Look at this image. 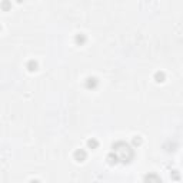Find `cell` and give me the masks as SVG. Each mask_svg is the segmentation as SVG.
Here are the masks:
<instances>
[{"mask_svg": "<svg viewBox=\"0 0 183 183\" xmlns=\"http://www.w3.org/2000/svg\"><path fill=\"white\" fill-rule=\"evenodd\" d=\"M26 67H27L29 72H36V70L39 69V63H37L36 60H29L27 64H26Z\"/></svg>", "mask_w": 183, "mask_h": 183, "instance_id": "8992f818", "label": "cell"}, {"mask_svg": "<svg viewBox=\"0 0 183 183\" xmlns=\"http://www.w3.org/2000/svg\"><path fill=\"white\" fill-rule=\"evenodd\" d=\"M0 7H2V10H5V12H9L12 9V3L9 0H3V2L0 3Z\"/></svg>", "mask_w": 183, "mask_h": 183, "instance_id": "9c48e42d", "label": "cell"}, {"mask_svg": "<svg viewBox=\"0 0 183 183\" xmlns=\"http://www.w3.org/2000/svg\"><path fill=\"white\" fill-rule=\"evenodd\" d=\"M73 157H74V160H76V162L82 163V162H84V160H86V157H87V152H86L84 149H77V150L73 153Z\"/></svg>", "mask_w": 183, "mask_h": 183, "instance_id": "3957f363", "label": "cell"}, {"mask_svg": "<svg viewBox=\"0 0 183 183\" xmlns=\"http://www.w3.org/2000/svg\"><path fill=\"white\" fill-rule=\"evenodd\" d=\"M145 180H154V182H162V179L156 174H146L145 176Z\"/></svg>", "mask_w": 183, "mask_h": 183, "instance_id": "30bf717a", "label": "cell"}, {"mask_svg": "<svg viewBox=\"0 0 183 183\" xmlns=\"http://www.w3.org/2000/svg\"><path fill=\"white\" fill-rule=\"evenodd\" d=\"M0 32H2V26H0Z\"/></svg>", "mask_w": 183, "mask_h": 183, "instance_id": "4fadbf2b", "label": "cell"}, {"mask_svg": "<svg viewBox=\"0 0 183 183\" xmlns=\"http://www.w3.org/2000/svg\"><path fill=\"white\" fill-rule=\"evenodd\" d=\"M97 86H99V79L95 76H89L84 80V87L89 90H95V89H97Z\"/></svg>", "mask_w": 183, "mask_h": 183, "instance_id": "7a4b0ae2", "label": "cell"}, {"mask_svg": "<svg viewBox=\"0 0 183 183\" xmlns=\"http://www.w3.org/2000/svg\"><path fill=\"white\" fill-rule=\"evenodd\" d=\"M112 149L119 156V160L122 163H130L133 160V157H135V152H133L132 146L125 143V142H116L112 146Z\"/></svg>", "mask_w": 183, "mask_h": 183, "instance_id": "6da1fadb", "label": "cell"}, {"mask_svg": "<svg viewBox=\"0 0 183 183\" xmlns=\"http://www.w3.org/2000/svg\"><path fill=\"white\" fill-rule=\"evenodd\" d=\"M86 42H87V37H86V34H83V33H79V34H76V37H74V43H76L77 46H83Z\"/></svg>", "mask_w": 183, "mask_h": 183, "instance_id": "277c9868", "label": "cell"}, {"mask_svg": "<svg viewBox=\"0 0 183 183\" xmlns=\"http://www.w3.org/2000/svg\"><path fill=\"white\" fill-rule=\"evenodd\" d=\"M16 2H17V3H22V2H23V0H16Z\"/></svg>", "mask_w": 183, "mask_h": 183, "instance_id": "7c38bea8", "label": "cell"}, {"mask_svg": "<svg viewBox=\"0 0 183 183\" xmlns=\"http://www.w3.org/2000/svg\"><path fill=\"white\" fill-rule=\"evenodd\" d=\"M132 143H133V146H140V145H142V137H140V136H135Z\"/></svg>", "mask_w": 183, "mask_h": 183, "instance_id": "8fae6325", "label": "cell"}, {"mask_svg": "<svg viewBox=\"0 0 183 183\" xmlns=\"http://www.w3.org/2000/svg\"><path fill=\"white\" fill-rule=\"evenodd\" d=\"M87 147H89V149H91V150H96V149L99 147V142H97V139H95V137L89 139V140H87Z\"/></svg>", "mask_w": 183, "mask_h": 183, "instance_id": "52a82bcc", "label": "cell"}, {"mask_svg": "<svg viewBox=\"0 0 183 183\" xmlns=\"http://www.w3.org/2000/svg\"><path fill=\"white\" fill-rule=\"evenodd\" d=\"M164 79H166V74H164L163 72H156V73H154V80H156L157 83H163Z\"/></svg>", "mask_w": 183, "mask_h": 183, "instance_id": "ba28073f", "label": "cell"}, {"mask_svg": "<svg viewBox=\"0 0 183 183\" xmlns=\"http://www.w3.org/2000/svg\"><path fill=\"white\" fill-rule=\"evenodd\" d=\"M107 162H109V164H117V163H120L119 156H117L115 152H112V153L107 156Z\"/></svg>", "mask_w": 183, "mask_h": 183, "instance_id": "5b68a950", "label": "cell"}]
</instances>
